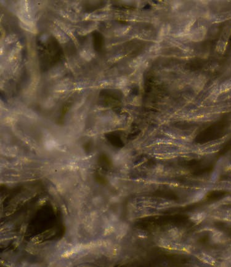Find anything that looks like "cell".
I'll return each mask as SVG.
<instances>
[{"label":"cell","mask_w":231,"mask_h":267,"mask_svg":"<svg viewBox=\"0 0 231 267\" xmlns=\"http://www.w3.org/2000/svg\"><path fill=\"white\" fill-rule=\"evenodd\" d=\"M81 56H83V58L86 59V60H89L91 58H92V56H91V54L89 53L88 51H83V52L81 53Z\"/></svg>","instance_id":"cell-3"},{"label":"cell","mask_w":231,"mask_h":267,"mask_svg":"<svg viewBox=\"0 0 231 267\" xmlns=\"http://www.w3.org/2000/svg\"><path fill=\"white\" fill-rule=\"evenodd\" d=\"M192 221H194L196 223H200L202 220H204L205 218V214L203 212H198L194 214L192 216L190 217Z\"/></svg>","instance_id":"cell-1"},{"label":"cell","mask_w":231,"mask_h":267,"mask_svg":"<svg viewBox=\"0 0 231 267\" xmlns=\"http://www.w3.org/2000/svg\"><path fill=\"white\" fill-rule=\"evenodd\" d=\"M54 34H55L56 38H57V39H58V40L60 41L61 42H67V41H68L67 37L65 35H64L61 31H59L58 30H56Z\"/></svg>","instance_id":"cell-2"}]
</instances>
